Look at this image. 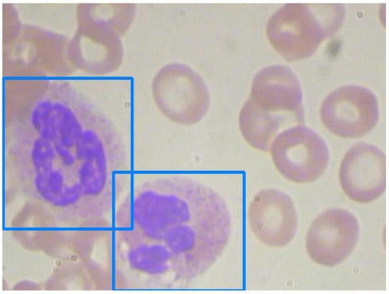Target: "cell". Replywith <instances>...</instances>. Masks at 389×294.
Returning <instances> with one entry per match:
<instances>
[{"label":"cell","instance_id":"obj_11","mask_svg":"<svg viewBox=\"0 0 389 294\" xmlns=\"http://www.w3.org/2000/svg\"><path fill=\"white\" fill-rule=\"evenodd\" d=\"M67 57L75 71L95 76L114 73L124 59L122 36L110 29L76 24Z\"/></svg>","mask_w":389,"mask_h":294},{"label":"cell","instance_id":"obj_7","mask_svg":"<svg viewBox=\"0 0 389 294\" xmlns=\"http://www.w3.org/2000/svg\"><path fill=\"white\" fill-rule=\"evenodd\" d=\"M320 117L324 126L333 134L342 138H359L370 132L378 122V100L366 87L343 86L325 98Z\"/></svg>","mask_w":389,"mask_h":294},{"label":"cell","instance_id":"obj_12","mask_svg":"<svg viewBox=\"0 0 389 294\" xmlns=\"http://www.w3.org/2000/svg\"><path fill=\"white\" fill-rule=\"evenodd\" d=\"M248 99L260 110L284 119L288 116L298 122L303 119L301 86L286 66L273 64L259 70Z\"/></svg>","mask_w":389,"mask_h":294},{"label":"cell","instance_id":"obj_10","mask_svg":"<svg viewBox=\"0 0 389 294\" xmlns=\"http://www.w3.org/2000/svg\"><path fill=\"white\" fill-rule=\"evenodd\" d=\"M339 180L344 194L361 204L378 199L386 187V158L377 146L359 142L345 153L339 170Z\"/></svg>","mask_w":389,"mask_h":294},{"label":"cell","instance_id":"obj_2","mask_svg":"<svg viewBox=\"0 0 389 294\" xmlns=\"http://www.w3.org/2000/svg\"><path fill=\"white\" fill-rule=\"evenodd\" d=\"M123 283L184 288L204 276L228 245L231 216L223 197L191 177L166 175L136 187L117 211Z\"/></svg>","mask_w":389,"mask_h":294},{"label":"cell","instance_id":"obj_13","mask_svg":"<svg viewBox=\"0 0 389 294\" xmlns=\"http://www.w3.org/2000/svg\"><path fill=\"white\" fill-rule=\"evenodd\" d=\"M136 8L134 3L79 2L76 23L110 29L123 36L134 20Z\"/></svg>","mask_w":389,"mask_h":294},{"label":"cell","instance_id":"obj_15","mask_svg":"<svg viewBox=\"0 0 389 294\" xmlns=\"http://www.w3.org/2000/svg\"><path fill=\"white\" fill-rule=\"evenodd\" d=\"M2 45L13 41L20 32L23 23L15 6L8 2L1 5Z\"/></svg>","mask_w":389,"mask_h":294},{"label":"cell","instance_id":"obj_1","mask_svg":"<svg viewBox=\"0 0 389 294\" xmlns=\"http://www.w3.org/2000/svg\"><path fill=\"white\" fill-rule=\"evenodd\" d=\"M9 187L30 208L81 223L110 209L115 174L127 167L113 123L67 81L24 78L4 95Z\"/></svg>","mask_w":389,"mask_h":294},{"label":"cell","instance_id":"obj_5","mask_svg":"<svg viewBox=\"0 0 389 294\" xmlns=\"http://www.w3.org/2000/svg\"><path fill=\"white\" fill-rule=\"evenodd\" d=\"M153 100L158 111L181 126L200 122L211 105L209 88L202 76L191 66L170 63L162 66L151 83Z\"/></svg>","mask_w":389,"mask_h":294},{"label":"cell","instance_id":"obj_6","mask_svg":"<svg viewBox=\"0 0 389 294\" xmlns=\"http://www.w3.org/2000/svg\"><path fill=\"white\" fill-rule=\"evenodd\" d=\"M269 151L277 171L287 180L298 184L319 178L330 159L325 141L305 125H296L278 134Z\"/></svg>","mask_w":389,"mask_h":294},{"label":"cell","instance_id":"obj_4","mask_svg":"<svg viewBox=\"0 0 389 294\" xmlns=\"http://www.w3.org/2000/svg\"><path fill=\"white\" fill-rule=\"evenodd\" d=\"M69 38L62 33L23 23L16 37L2 45V74L8 77L64 76L76 71L67 57Z\"/></svg>","mask_w":389,"mask_h":294},{"label":"cell","instance_id":"obj_8","mask_svg":"<svg viewBox=\"0 0 389 294\" xmlns=\"http://www.w3.org/2000/svg\"><path fill=\"white\" fill-rule=\"evenodd\" d=\"M359 237L357 218L349 211L331 208L311 223L306 236V249L315 264L333 267L344 261Z\"/></svg>","mask_w":389,"mask_h":294},{"label":"cell","instance_id":"obj_9","mask_svg":"<svg viewBox=\"0 0 389 294\" xmlns=\"http://www.w3.org/2000/svg\"><path fill=\"white\" fill-rule=\"evenodd\" d=\"M247 219L254 236L272 248L289 244L298 226L292 199L286 193L273 188L261 189L253 196L248 207Z\"/></svg>","mask_w":389,"mask_h":294},{"label":"cell","instance_id":"obj_3","mask_svg":"<svg viewBox=\"0 0 389 294\" xmlns=\"http://www.w3.org/2000/svg\"><path fill=\"white\" fill-rule=\"evenodd\" d=\"M344 8L340 4L287 3L276 10L266 25L267 38L284 58L300 60L341 26Z\"/></svg>","mask_w":389,"mask_h":294},{"label":"cell","instance_id":"obj_14","mask_svg":"<svg viewBox=\"0 0 389 294\" xmlns=\"http://www.w3.org/2000/svg\"><path fill=\"white\" fill-rule=\"evenodd\" d=\"M284 119L267 113L247 99L238 115L240 131L253 148L268 151Z\"/></svg>","mask_w":389,"mask_h":294}]
</instances>
